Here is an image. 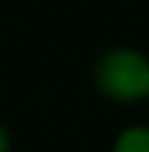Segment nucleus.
<instances>
[{"label":"nucleus","mask_w":149,"mask_h":152,"mask_svg":"<svg viewBox=\"0 0 149 152\" xmlns=\"http://www.w3.org/2000/svg\"><path fill=\"white\" fill-rule=\"evenodd\" d=\"M96 85L113 102L149 99V59L138 51H110L96 65Z\"/></svg>","instance_id":"nucleus-1"},{"label":"nucleus","mask_w":149,"mask_h":152,"mask_svg":"<svg viewBox=\"0 0 149 152\" xmlns=\"http://www.w3.org/2000/svg\"><path fill=\"white\" fill-rule=\"evenodd\" d=\"M113 152H149V127H127V130L118 132Z\"/></svg>","instance_id":"nucleus-2"},{"label":"nucleus","mask_w":149,"mask_h":152,"mask_svg":"<svg viewBox=\"0 0 149 152\" xmlns=\"http://www.w3.org/2000/svg\"><path fill=\"white\" fill-rule=\"evenodd\" d=\"M11 149V138H9V130L0 124V152H9Z\"/></svg>","instance_id":"nucleus-3"}]
</instances>
